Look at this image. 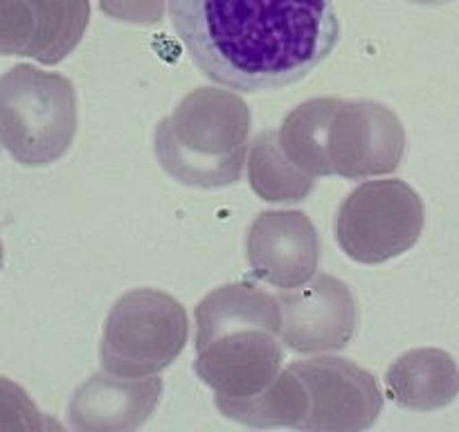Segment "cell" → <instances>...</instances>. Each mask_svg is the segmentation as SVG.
<instances>
[{
  "label": "cell",
  "mask_w": 459,
  "mask_h": 432,
  "mask_svg": "<svg viewBox=\"0 0 459 432\" xmlns=\"http://www.w3.org/2000/svg\"><path fill=\"white\" fill-rule=\"evenodd\" d=\"M189 59L232 91H277L307 77L333 52V0H169Z\"/></svg>",
  "instance_id": "1"
},
{
  "label": "cell",
  "mask_w": 459,
  "mask_h": 432,
  "mask_svg": "<svg viewBox=\"0 0 459 432\" xmlns=\"http://www.w3.org/2000/svg\"><path fill=\"white\" fill-rule=\"evenodd\" d=\"M194 317V372L216 399L257 396L281 372V313L275 295L253 281H232L207 293Z\"/></svg>",
  "instance_id": "2"
},
{
  "label": "cell",
  "mask_w": 459,
  "mask_h": 432,
  "mask_svg": "<svg viewBox=\"0 0 459 432\" xmlns=\"http://www.w3.org/2000/svg\"><path fill=\"white\" fill-rule=\"evenodd\" d=\"M253 116L239 95L203 86L187 92L158 122L153 153L167 176L185 187L223 189L239 183Z\"/></svg>",
  "instance_id": "3"
},
{
  "label": "cell",
  "mask_w": 459,
  "mask_h": 432,
  "mask_svg": "<svg viewBox=\"0 0 459 432\" xmlns=\"http://www.w3.org/2000/svg\"><path fill=\"white\" fill-rule=\"evenodd\" d=\"M79 125L74 83L19 64L0 77V143L25 167H48L73 147Z\"/></svg>",
  "instance_id": "4"
},
{
  "label": "cell",
  "mask_w": 459,
  "mask_h": 432,
  "mask_svg": "<svg viewBox=\"0 0 459 432\" xmlns=\"http://www.w3.org/2000/svg\"><path fill=\"white\" fill-rule=\"evenodd\" d=\"M183 304L158 289H134L110 308L101 333V367L115 376H156L187 347Z\"/></svg>",
  "instance_id": "5"
},
{
  "label": "cell",
  "mask_w": 459,
  "mask_h": 432,
  "mask_svg": "<svg viewBox=\"0 0 459 432\" xmlns=\"http://www.w3.org/2000/svg\"><path fill=\"white\" fill-rule=\"evenodd\" d=\"M426 226L417 189L399 178L368 180L347 194L335 216V241L359 264H385L408 253Z\"/></svg>",
  "instance_id": "6"
},
{
  "label": "cell",
  "mask_w": 459,
  "mask_h": 432,
  "mask_svg": "<svg viewBox=\"0 0 459 432\" xmlns=\"http://www.w3.org/2000/svg\"><path fill=\"white\" fill-rule=\"evenodd\" d=\"M405 129L381 101L335 99L326 125V162L331 176L365 180L399 169Z\"/></svg>",
  "instance_id": "7"
},
{
  "label": "cell",
  "mask_w": 459,
  "mask_h": 432,
  "mask_svg": "<svg viewBox=\"0 0 459 432\" xmlns=\"http://www.w3.org/2000/svg\"><path fill=\"white\" fill-rule=\"evenodd\" d=\"M307 392V417L298 430L304 432H363L383 412V392L374 374L347 359L320 356L295 360Z\"/></svg>",
  "instance_id": "8"
},
{
  "label": "cell",
  "mask_w": 459,
  "mask_h": 432,
  "mask_svg": "<svg viewBox=\"0 0 459 432\" xmlns=\"http://www.w3.org/2000/svg\"><path fill=\"white\" fill-rule=\"evenodd\" d=\"M281 342L299 354L340 351L356 336L360 308L342 280L320 275L311 284L281 290Z\"/></svg>",
  "instance_id": "9"
},
{
  "label": "cell",
  "mask_w": 459,
  "mask_h": 432,
  "mask_svg": "<svg viewBox=\"0 0 459 432\" xmlns=\"http://www.w3.org/2000/svg\"><path fill=\"white\" fill-rule=\"evenodd\" d=\"M91 23V0H0V56L56 65L73 55Z\"/></svg>",
  "instance_id": "10"
},
{
  "label": "cell",
  "mask_w": 459,
  "mask_h": 432,
  "mask_svg": "<svg viewBox=\"0 0 459 432\" xmlns=\"http://www.w3.org/2000/svg\"><path fill=\"white\" fill-rule=\"evenodd\" d=\"M320 250L316 226L298 210L262 212L246 237L253 275L281 290L298 289L316 275Z\"/></svg>",
  "instance_id": "11"
},
{
  "label": "cell",
  "mask_w": 459,
  "mask_h": 432,
  "mask_svg": "<svg viewBox=\"0 0 459 432\" xmlns=\"http://www.w3.org/2000/svg\"><path fill=\"white\" fill-rule=\"evenodd\" d=\"M162 378H129L101 372L77 387L70 401V426L82 432H131L152 419L162 399Z\"/></svg>",
  "instance_id": "12"
},
{
  "label": "cell",
  "mask_w": 459,
  "mask_h": 432,
  "mask_svg": "<svg viewBox=\"0 0 459 432\" xmlns=\"http://www.w3.org/2000/svg\"><path fill=\"white\" fill-rule=\"evenodd\" d=\"M385 390L403 410H441L459 396V367L444 350H410L387 367Z\"/></svg>",
  "instance_id": "13"
},
{
  "label": "cell",
  "mask_w": 459,
  "mask_h": 432,
  "mask_svg": "<svg viewBox=\"0 0 459 432\" xmlns=\"http://www.w3.org/2000/svg\"><path fill=\"white\" fill-rule=\"evenodd\" d=\"M216 408L223 417L239 421L250 428H295L307 417V392L299 374L293 365L281 369L275 381L244 401H221L216 399Z\"/></svg>",
  "instance_id": "14"
},
{
  "label": "cell",
  "mask_w": 459,
  "mask_h": 432,
  "mask_svg": "<svg viewBox=\"0 0 459 432\" xmlns=\"http://www.w3.org/2000/svg\"><path fill=\"white\" fill-rule=\"evenodd\" d=\"M333 97H317L295 106L277 129L284 156L308 178L331 176L326 162V125H329Z\"/></svg>",
  "instance_id": "15"
},
{
  "label": "cell",
  "mask_w": 459,
  "mask_h": 432,
  "mask_svg": "<svg viewBox=\"0 0 459 432\" xmlns=\"http://www.w3.org/2000/svg\"><path fill=\"white\" fill-rule=\"evenodd\" d=\"M248 180L253 192L268 203H299L316 187V180L284 156L277 131H266L250 147Z\"/></svg>",
  "instance_id": "16"
},
{
  "label": "cell",
  "mask_w": 459,
  "mask_h": 432,
  "mask_svg": "<svg viewBox=\"0 0 459 432\" xmlns=\"http://www.w3.org/2000/svg\"><path fill=\"white\" fill-rule=\"evenodd\" d=\"M61 423L46 417L19 383L0 376V430H61Z\"/></svg>",
  "instance_id": "17"
},
{
  "label": "cell",
  "mask_w": 459,
  "mask_h": 432,
  "mask_svg": "<svg viewBox=\"0 0 459 432\" xmlns=\"http://www.w3.org/2000/svg\"><path fill=\"white\" fill-rule=\"evenodd\" d=\"M108 19L131 25H158L165 19V0H100Z\"/></svg>",
  "instance_id": "18"
},
{
  "label": "cell",
  "mask_w": 459,
  "mask_h": 432,
  "mask_svg": "<svg viewBox=\"0 0 459 432\" xmlns=\"http://www.w3.org/2000/svg\"><path fill=\"white\" fill-rule=\"evenodd\" d=\"M410 3H417V5H439V3H446V0H410Z\"/></svg>",
  "instance_id": "19"
},
{
  "label": "cell",
  "mask_w": 459,
  "mask_h": 432,
  "mask_svg": "<svg viewBox=\"0 0 459 432\" xmlns=\"http://www.w3.org/2000/svg\"><path fill=\"white\" fill-rule=\"evenodd\" d=\"M0 268H3V241H0Z\"/></svg>",
  "instance_id": "20"
}]
</instances>
